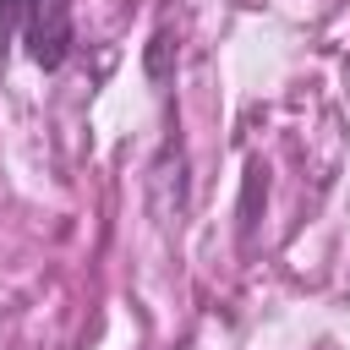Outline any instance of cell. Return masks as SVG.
Here are the masks:
<instances>
[{"mask_svg":"<svg viewBox=\"0 0 350 350\" xmlns=\"http://www.w3.org/2000/svg\"><path fill=\"white\" fill-rule=\"evenodd\" d=\"M71 44V22H66V0H27V49L38 66H60Z\"/></svg>","mask_w":350,"mask_h":350,"instance_id":"obj_1","label":"cell"}]
</instances>
